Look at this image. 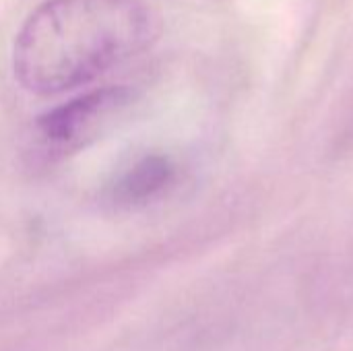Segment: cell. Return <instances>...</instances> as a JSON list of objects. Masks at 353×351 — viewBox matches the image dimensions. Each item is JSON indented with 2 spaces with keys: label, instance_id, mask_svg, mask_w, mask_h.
Segmentation results:
<instances>
[{
  "label": "cell",
  "instance_id": "cell-3",
  "mask_svg": "<svg viewBox=\"0 0 353 351\" xmlns=\"http://www.w3.org/2000/svg\"><path fill=\"white\" fill-rule=\"evenodd\" d=\"M174 178L172 163L161 155H149L137 161L114 188V199L126 205L145 203L161 192Z\"/></svg>",
  "mask_w": 353,
  "mask_h": 351
},
{
  "label": "cell",
  "instance_id": "cell-2",
  "mask_svg": "<svg viewBox=\"0 0 353 351\" xmlns=\"http://www.w3.org/2000/svg\"><path fill=\"white\" fill-rule=\"evenodd\" d=\"M132 95L124 87H105L58 106L37 120V134L52 151H74L108 130L128 108Z\"/></svg>",
  "mask_w": 353,
  "mask_h": 351
},
{
  "label": "cell",
  "instance_id": "cell-1",
  "mask_svg": "<svg viewBox=\"0 0 353 351\" xmlns=\"http://www.w3.org/2000/svg\"><path fill=\"white\" fill-rule=\"evenodd\" d=\"M153 29L139 0H48L14 39V77L39 95L74 89L145 50Z\"/></svg>",
  "mask_w": 353,
  "mask_h": 351
}]
</instances>
